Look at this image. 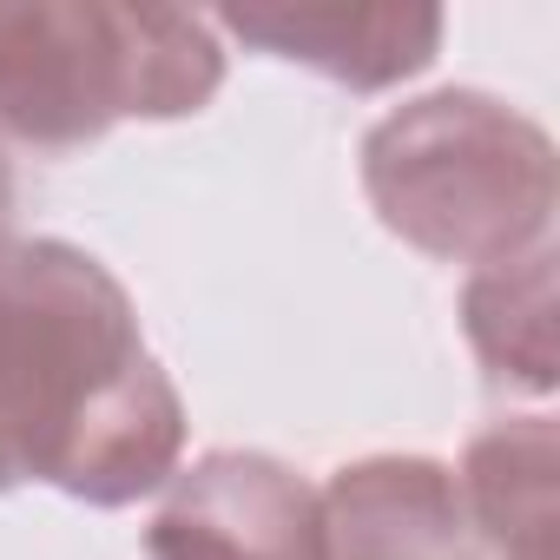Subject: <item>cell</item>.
Segmentation results:
<instances>
[{"instance_id":"obj_1","label":"cell","mask_w":560,"mask_h":560,"mask_svg":"<svg viewBox=\"0 0 560 560\" xmlns=\"http://www.w3.org/2000/svg\"><path fill=\"white\" fill-rule=\"evenodd\" d=\"M185 402L139 337L126 284L80 244L0 257V494L47 481L126 508L178 475Z\"/></svg>"},{"instance_id":"obj_2","label":"cell","mask_w":560,"mask_h":560,"mask_svg":"<svg viewBox=\"0 0 560 560\" xmlns=\"http://www.w3.org/2000/svg\"><path fill=\"white\" fill-rule=\"evenodd\" d=\"M224 86L205 14L126 0H0V132L80 152L119 119H185Z\"/></svg>"},{"instance_id":"obj_3","label":"cell","mask_w":560,"mask_h":560,"mask_svg":"<svg viewBox=\"0 0 560 560\" xmlns=\"http://www.w3.org/2000/svg\"><path fill=\"white\" fill-rule=\"evenodd\" d=\"M363 191L402 244L442 264H501L547 244L553 139L527 113L448 86L370 126Z\"/></svg>"},{"instance_id":"obj_4","label":"cell","mask_w":560,"mask_h":560,"mask_svg":"<svg viewBox=\"0 0 560 560\" xmlns=\"http://www.w3.org/2000/svg\"><path fill=\"white\" fill-rule=\"evenodd\" d=\"M152 560H324L317 488L257 448H211L172 475L145 534Z\"/></svg>"},{"instance_id":"obj_5","label":"cell","mask_w":560,"mask_h":560,"mask_svg":"<svg viewBox=\"0 0 560 560\" xmlns=\"http://www.w3.org/2000/svg\"><path fill=\"white\" fill-rule=\"evenodd\" d=\"M324 560H481L462 488L429 455H370L317 494Z\"/></svg>"},{"instance_id":"obj_6","label":"cell","mask_w":560,"mask_h":560,"mask_svg":"<svg viewBox=\"0 0 560 560\" xmlns=\"http://www.w3.org/2000/svg\"><path fill=\"white\" fill-rule=\"evenodd\" d=\"M218 27L350 93H383L396 80H416L442 54L435 8H224Z\"/></svg>"},{"instance_id":"obj_7","label":"cell","mask_w":560,"mask_h":560,"mask_svg":"<svg viewBox=\"0 0 560 560\" xmlns=\"http://www.w3.org/2000/svg\"><path fill=\"white\" fill-rule=\"evenodd\" d=\"M462 508L481 547L501 560H553L560 527V442L547 416L494 422L462 455Z\"/></svg>"},{"instance_id":"obj_8","label":"cell","mask_w":560,"mask_h":560,"mask_svg":"<svg viewBox=\"0 0 560 560\" xmlns=\"http://www.w3.org/2000/svg\"><path fill=\"white\" fill-rule=\"evenodd\" d=\"M462 330L501 389H553V244L481 264L462 291Z\"/></svg>"},{"instance_id":"obj_9","label":"cell","mask_w":560,"mask_h":560,"mask_svg":"<svg viewBox=\"0 0 560 560\" xmlns=\"http://www.w3.org/2000/svg\"><path fill=\"white\" fill-rule=\"evenodd\" d=\"M14 218H21V172L8 159V139H0V257H8L21 237H14Z\"/></svg>"}]
</instances>
